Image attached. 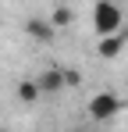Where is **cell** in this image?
<instances>
[{
  "instance_id": "2",
  "label": "cell",
  "mask_w": 128,
  "mask_h": 132,
  "mask_svg": "<svg viewBox=\"0 0 128 132\" xmlns=\"http://www.w3.org/2000/svg\"><path fill=\"white\" fill-rule=\"evenodd\" d=\"M125 107V100L117 96V93H96V96H89V118L93 121H110V118H117Z\"/></svg>"
},
{
  "instance_id": "5",
  "label": "cell",
  "mask_w": 128,
  "mask_h": 132,
  "mask_svg": "<svg viewBox=\"0 0 128 132\" xmlns=\"http://www.w3.org/2000/svg\"><path fill=\"white\" fill-rule=\"evenodd\" d=\"M36 86H39V93H61L64 89V71L61 68H46L39 79H36Z\"/></svg>"
},
{
  "instance_id": "3",
  "label": "cell",
  "mask_w": 128,
  "mask_h": 132,
  "mask_svg": "<svg viewBox=\"0 0 128 132\" xmlns=\"http://www.w3.org/2000/svg\"><path fill=\"white\" fill-rule=\"evenodd\" d=\"M125 32H114V36H100V43H96V54L103 57V61H114L121 50H125Z\"/></svg>"
},
{
  "instance_id": "7",
  "label": "cell",
  "mask_w": 128,
  "mask_h": 132,
  "mask_svg": "<svg viewBox=\"0 0 128 132\" xmlns=\"http://www.w3.org/2000/svg\"><path fill=\"white\" fill-rule=\"evenodd\" d=\"M46 22L53 25V29H68V25L75 22V14H71V7H53V14H50Z\"/></svg>"
},
{
  "instance_id": "8",
  "label": "cell",
  "mask_w": 128,
  "mask_h": 132,
  "mask_svg": "<svg viewBox=\"0 0 128 132\" xmlns=\"http://www.w3.org/2000/svg\"><path fill=\"white\" fill-rule=\"evenodd\" d=\"M64 86H78V71H64Z\"/></svg>"
},
{
  "instance_id": "6",
  "label": "cell",
  "mask_w": 128,
  "mask_h": 132,
  "mask_svg": "<svg viewBox=\"0 0 128 132\" xmlns=\"http://www.w3.org/2000/svg\"><path fill=\"white\" fill-rule=\"evenodd\" d=\"M43 93H39V86H36V79H25V82H18V100L21 104H36Z\"/></svg>"
},
{
  "instance_id": "1",
  "label": "cell",
  "mask_w": 128,
  "mask_h": 132,
  "mask_svg": "<svg viewBox=\"0 0 128 132\" xmlns=\"http://www.w3.org/2000/svg\"><path fill=\"white\" fill-rule=\"evenodd\" d=\"M121 25H125L121 7L110 4V0H96V7H93V29H96V36H114V32H121Z\"/></svg>"
},
{
  "instance_id": "4",
  "label": "cell",
  "mask_w": 128,
  "mask_h": 132,
  "mask_svg": "<svg viewBox=\"0 0 128 132\" xmlns=\"http://www.w3.org/2000/svg\"><path fill=\"white\" fill-rule=\"evenodd\" d=\"M25 32H29L36 43H50V39L57 36V29L46 22V18H29V22H25Z\"/></svg>"
}]
</instances>
